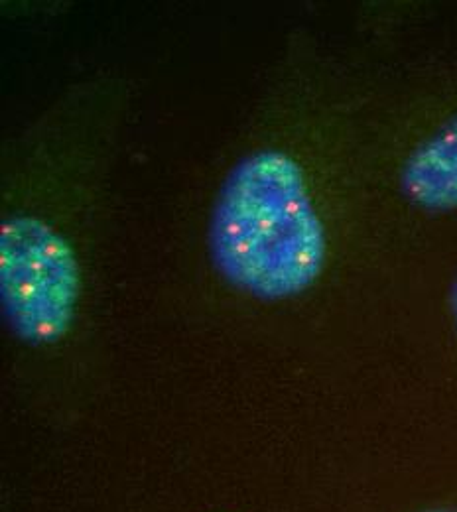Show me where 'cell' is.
<instances>
[{"instance_id":"2","label":"cell","mask_w":457,"mask_h":512,"mask_svg":"<svg viewBox=\"0 0 457 512\" xmlns=\"http://www.w3.org/2000/svg\"><path fill=\"white\" fill-rule=\"evenodd\" d=\"M81 270L66 237L34 215L0 225V300L10 329L30 345L60 341L75 318Z\"/></svg>"},{"instance_id":"5","label":"cell","mask_w":457,"mask_h":512,"mask_svg":"<svg viewBox=\"0 0 457 512\" xmlns=\"http://www.w3.org/2000/svg\"><path fill=\"white\" fill-rule=\"evenodd\" d=\"M426 512H457V509H432V511Z\"/></svg>"},{"instance_id":"3","label":"cell","mask_w":457,"mask_h":512,"mask_svg":"<svg viewBox=\"0 0 457 512\" xmlns=\"http://www.w3.org/2000/svg\"><path fill=\"white\" fill-rule=\"evenodd\" d=\"M400 184L404 195L418 207L457 209V117L410 154Z\"/></svg>"},{"instance_id":"1","label":"cell","mask_w":457,"mask_h":512,"mask_svg":"<svg viewBox=\"0 0 457 512\" xmlns=\"http://www.w3.org/2000/svg\"><path fill=\"white\" fill-rule=\"evenodd\" d=\"M209 251L227 282L261 300H288L316 284L326 227L290 154L259 150L231 170L213 207Z\"/></svg>"},{"instance_id":"4","label":"cell","mask_w":457,"mask_h":512,"mask_svg":"<svg viewBox=\"0 0 457 512\" xmlns=\"http://www.w3.org/2000/svg\"><path fill=\"white\" fill-rule=\"evenodd\" d=\"M452 312H454V318H456L457 323V280L456 284H454V290H452Z\"/></svg>"}]
</instances>
